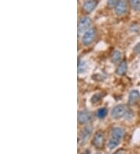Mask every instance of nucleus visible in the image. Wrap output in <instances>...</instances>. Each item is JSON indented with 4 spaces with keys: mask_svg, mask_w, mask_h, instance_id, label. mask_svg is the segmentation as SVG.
<instances>
[{
    "mask_svg": "<svg viewBox=\"0 0 140 154\" xmlns=\"http://www.w3.org/2000/svg\"><path fill=\"white\" fill-rule=\"evenodd\" d=\"M97 35V30L93 27H91L86 32L84 33L82 37V43L85 46H89L93 42Z\"/></svg>",
    "mask_w": 140,
    "mask_h": 154,
    "instance_id": "f257e3e1",
    "label": "nucleus"
},
{
    "mask_svg": "<svg viewBox=\"0 0 140 154\" xmlns=\"http://www.w3.org/2000/svg\"><path fill=\"white\" fill-rule=\"evenodd\" d=\"M128 107L124 104H119L117 105L111 110L110 112V116L112 119H119L122 117H125V114L128 111Z\"/></svg>",
    "mask_w": 140,
    "mask_h": 154,
    "instance_id": "f03ea898",
    "label": "nucleus"
},
{
    "mask_svg": "<svg viewBox=\"0 0 140 154\" xmlns=\"http://www.w3.org/2000/svg\"><path fill=\"white\" fill-rule=\"evenodd\" d=\"M92 24V20L89 17H82L79 21L78 24V34H82L86 32L90 28H91Z\"/></svg>",
    "mask_w": 140,
    "mask_h": 154,
    "instance_id": "7ed1b4c3",
    "label": "nucleus"
},
{
    "mask_svg": "<svg viewBox=\"0 0 140 154\" xmlns=\"http://www.w3.org/2000/svg\"><path fill=\"white\" fill-rule=\"evenodd\" d=\"M93 119V115L90 111L82 110L78 113V122L80 125H86Z\"/></svg>",
    "mask_w": 140,
    "mask_h": 154,
    "instance_id": "20e7f679",
    "label": "nucleus"
},
{
    "mask_svg": "<svg viewBox=\"0 0 140 154\" xmlns=\"http://www.w3.org/2000/svg\"><path fill=\"white\" fill-rule=\"evenodd\" d=\"M104 142L105 138L104 133L101 131H98V132H96L93 139L92 140V143H93V146L97 149H101L104 145Z\"/></svg>",
    "mask_w": 140,
    "mask_h": 154,
    "instance_id": "39448f33",
    "label": "nucleus"
},
{
    "mask_svg": "<svg viewBox=\"0 0 140 154\" xmlns=\"http://www.w3.org/2000/svg\"><path fill=\"white\" fill-rule=\"evenodd\" d=\"M114 12L118 16H124L128 12L127 2L125 0H119L114 7Z\"/></svg>",
    "mask_w": 140,
    "mask_h": 154,
    "instance_id": "423d86ee",
    "label": "nucleus"
},
{
    "mask_svg": "<svg viewBox=\"0 0 140 154\" xmlns=\"http://www.w3.org/2000/svg\"><path fill=\"white\" fill-rule=\"evenodd\" d=\"M98 5L97 0H87L82 6V11L86 13H90L95 10L96 7Z\"/></svg>",
    "mask_w": 140,
    "mask_h": 154,
    "instance_id": "0eeeda50",
    "label": "nucleus"
},
{
    "mask_svg": "<svg viewBox=\"0 0 140 154\" xmlns=\"http://www.w3.org/2000/svg\"><path fill=\"white\" fill-rule=\"evenodd\" d=\"M110 133H111V138L117 139L120 142H121V139H123L124 135H125L124 130L120 127H114V128H112Z\"/></svg>",
    "mask_w": 140,
    "mask_h": 154,
    "instance_id": "6e6552de",
    "label": "nucleus"
},
{
    "mask_svg": "<svg viewBox=\"0 0 140 154\" xmlns=\"http://www.w3.org/2000/svg\"><path fill=\"white\" fill-rule=\"evenodd\" d=\"M140 100V94L138 90H132L129 95V103L131 105H134Z\"/></svg>",
    "mask_w": 140,
    "mask_h": 154,
    "instance_id": "1a4fd4ad",
    "label": "nucleus"
},
{
    "mask_svg": "<svg viewBox=\"0 0 140 154\" xmlns=\"http://www.w3.org/2000/svg\"><path fill=\"white\" fill-rule=\"evenodd\" d=\"M92 132H93V128H92L91 126H86L85 128H83V129L82 130V132H81L80 133L81 141H82V143L86 142L88 139V138L90 136Z\"/></svg>",
    "mask_w": 140,
    "mask_h": 154,
    "instance_id": "9d476101",
    "label": "nucleus"
},
{
    "mask_svg": "<svg viewBox=\"0 0 140 154\" xmlns=\"http://www.w3.org/2000/svg\"><path fill=\"white\" fill-rule=\"evenodd\" d=\"M128 70V62L126 60H124L119 63L117 69H116V73L119 75H123L126 73Z\"/></svg>",
    "mask_w": 140,
    "mask_h": 154,
    "instance_id": "9b49d317",
    "label": "nucleus"
},
{
    "mask_svg": "<svg viewBox=\"0 0 140 154\" xmlns=\"http://www.w3.org/2000/svg\"><path fill=\"white\" fill-rule=\"evenodd\" d=\"M121 58H122L121 52L120 51H118V50L114 51L111 55L112 62H114V63H115V64H118V63H119L120 61L121 60Z\"/></svg>",
    "mask_w": 140,
    "mask_h": 154,
    "instance_id": "f8f14e48",
    "label": "nucleus"
},
{
    "mask_svg": "<svg viewBox=\"0 0 140 154\" xmlns=\"http://www.w3.org/2000/svg\"><path fill=\"white\" fill-rule=\"evenodd\" d=\"M119 143H120V141H118V140H117V139H113V138L110 137V139H109V141H108V145H107V146H108V148L110 149H115L116 147L118 146V145H119Z\"/></svg>",
    "mask_w": 140,
    "mask_h": 154,
    "instance_id": "ddd939ff",
    "label": "nucleus"
},
{
    "mask_svg": "<svg viewBox=\"0 0 140 154\" xmlns=\"http://www.w3.org/2000/svg\"><path fill=\"white\" fill-rule=\"evenodd\" d=\"M107 115V109L106 107H102V108H100V109L97 110V116L100 119H104L105 117Z\"/></svg>",
    "mask_w": 140,
    "mask_h": 154,
    "instance_id": "4468645a",
    "label": "nucleus"
},
{
    "mask_svg": "<svg viewBox=\"0 0 140 154\" xmlns=\"http://www.w3.org/2000/svg\"><path fill=\"white\" fill-rule=\"evenodd\" d=\"M131 7L135 10H140V0H129Z\"/></svg>",
    "mask_w": 140,
    "mask_h": 154,
    "instance_id": "2eb2a0df",
    "label": "nucleus"
},
{
    "mask_svg": "<svg viewBox=\"0 0 140 154\" xmlns=\"http://www.w3.org/2000/svg\"><path fill=\"white\" fill-rule=\"evenodd\" d=\"M86 68H87V65H86V62L84 61H79L78 62V71L79 73H82L83 72L86 71Z\"/></svg>",
    "mask_w": 140,
    "mask_h": 154,
    "instance_id": "dca6fc26",
    "label": "nucleus"
},
{
    "mask_svg": "<svg viewBox=\"0 0 140 154\" xmlns=\"http://www.w3.org/2000/svg\"><path fill=\"white\" fill-rule=\"evenodd\" d=\"M119 0H107V6L109 8H114Z\"/></svg>",
    "mask_w": 140,
    "mask_h": 154,
    "instance_id": "f3484780",
    "label": "nucleus"
},
{
    "mask_svg": "<svg viewBox=\"0 0 140 154\" xmlns=\"http://www.w3.org/2000/svg\"><path fill=\"white\" fill-rule=\"evenodd\" d=\"M101 99V96H100V94H95V95H93V97H92L91 101L92 103H97Z\"/></svg>",
    "mask_w": 140,
    "mask_h": 154,
    "instance_id": "a211bd4d",
    "label": "nucleus"
},
{
    "mask_svg": "<svg viewBox=\"0 0 140 154\" xmlns=\"http://www.w3.org/2000/svg\"><path fill=\"white\" fill-rule=\"evenodd\" d=\"M133 51H134L135 53H136V54H140V42L135 46Z\"/></svg>",
    "mask_w": 140,
    "mask_h": 154,
    "instance_id": "6ab92c4d",
    "label": "nucleus"
},
{
    "mask_svg": "<svg viewBox=\"0 0 140 154\" xmlns=\"http://www.w3.org/2000/svg\"><path fill=\"white\" fill-rule=\"evenodd\" d=\"M115 154H125V152H124L123 150H119V151H118V152H116Z\"/></svg>",
    "mask_w": 140,
    "mask_h": 154,
    "instance_id": "aec40b11",
    "label": "nucleus"
},
{
    "mask_svg": "<svg viewBox=\"0 0 140 154\" xmlns=\"http://www.w3.org/2000/svg\"><path fill=\"white\" fill-rule=\"evenodd\" d=\"M82 154H90V150H86V151H85V152H84L83 153H82Z\"/></svg>",
    "mask_w": 140,
    "mask_h": 154,
    "instance_id": "412c9836",
    "label": "nucleus"
},
{
    "mask_svg": "<svg viewBox=\"0 0 140 154\" xmlns=\"http://www.w3.org/2000/svg\"><path fill=\"white\" fill-rule=\"evenodd\" d=\"M98 154H101V153H98Z\"/></svg>",
    "mask_w": 140,
    "mask_h": 154,
    "instance_id": "4be33fe9",
    "label": "nucleus"
}]
</instances>
